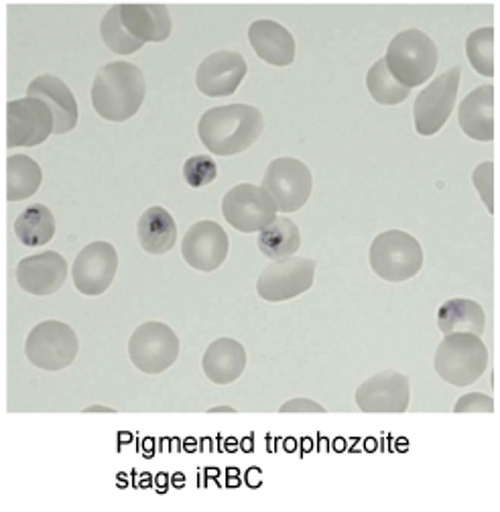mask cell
<instances>
[{
  "instance_id": "1",
  "label": "cell",
  "mask_w": 500,
  "mask_h": 512,
  "mask_svg": "<svg viewBox=\"0 0 500 512\" xmlns=\"http://www.w3.org/2000/svg\"><path fill=\"white\" fill-rule=\"evenodd\" d=\"M265 131V118L250 104L216 106L202 114L198 135L202 145L220 157H232L253 147Z\"/></svg>"
},
{
  "instance_id": "2",
  "label": "cell",
  "mask_w": 500,
  "mask_h": 512,
  "mask_svg": "<svg viewBox=\"0 0 500 512\" xmlns=\"http://www.w3.org/2000/svg\"><path fill=\"white\" fill-rule=\"evenodd\" d=\"M147 96L141 68L129 61H112L98 70L92 84V106L104 120L124 122L133 118Z\"/></svg>"
},
{
  "instance_id": "3",
  "label": "cell",
  "mask_w": 500,
  "mask_h": 512,
  "mask_svg": "<svg viewBox=\"0 0 500 512\" xmlns=\"http://www.w3.org/2000/svg\"><path fill=\"white\" fill-rule=\"evenodd\" d=\"M383 59L391 76L401 86L413 90L431 80L440 53H437V47L427 33L419 29H407L391 39Z\"/></svg>"
},
{
  "instance_id": "4",
  "label": "cell",
  "mask_w": 500,
  "mask_h": 512,
  "mask_svg": "<svg viewBox=\"0 0 500 512\" xmlns=\"http://www.w3.org/2000/svg\"><path fill=\"white\" fill-rule=\"evenodd\" d=\"M368 261L374 275L389 283L413 279L423 269V248L415 236L403 230H387L372 240Z\"/></svg>"
},
{
  "instance_id": "5",
  "label": "cell",
  "mask_w": 500,
  "mask_h": 512,
  "mask_svg": "<svg viewBox=\"0 0 500 512\" xmlns=\"http://www.w3.org/2000/svg\"><path fill=\"white\" fill-rule=\"evenodd\" d=\"M433 368L452 387H470L488 368V348L480 336L448 334L435 350Z\"/></svg>"
},
{
  "instance_id": "6",
  "label": "cell",
  "mask_w": 500,
  "mask_h": 512,
  "mask_svg": "<svg viewBox=\"0 0 500 512\" xmlns=\"http://www.w3.org/2000/svg\"><path fill=\"white\" fill-rule=\"evenodd\" d=\"M80 350V342L76 332L57 319H47V322L37 324L27 340L25 354L27 360L47 372H57L72 366Z\"/></svg>"
},
{
  "instance_id": "7",
  "label": "cell",
  "mask_w": 500,
  "mask_h": 512,
  "mask_svg": "<svg viewBox=\"0 0 500 512\" xmlns=\"http://www.w3.org/2000/svg\"><path fill=\"white\" fill-rule=\"evenodd\" d=\"M460 66L437 76L429 82L415 100L413 116H415V131L421 137H433L446 126L448 118L456 108V98L460 90Z\"/></svg>"
},
{
  "instance_id": "8",
  "label": "cell",
  "mask_w": 500,
  "mask_h": 512,
  "mask_svg": "<svg viewBox=\"0 0 500 512\" xmlns=\"http://www.w3.org/2000/svg\"><path fill=\"white\" fill-rule=\"evenodd\" d=\"M261 187L273 198L277 212L291 214L307 204L314 189V177L303 161L279 157L269 163Z\"/></svg>"
},
{
  "instance_id": "9",
  "label": "cell",
  "mask_w": 500,
  "mask_h": 512,
  "mask_svg": "<svg viewBox=\"0 0 500 512\" xmlns=\"http://www.w3.org/2000/svg\"><path fill=\"white\" fill-rule=\"evenodd\" d=\"M222 216L238 232L255 234L275 222L277 206L261 185L240 183L222 198Z\"/></svg>"
},
{
  "instance_id": "10",
  "label": "cell",
  "mask_w": 500,
  "mask_h": 512,
  "mask_svg": "<svg viewBox=\"0 0 500 512\" xmlns=\"http://www.w3.org/2000/svg\"><path fill=\"white\" fill-rule=\"evenodd\" d=\"M316 261L305 256H287V259L273 261L257 281V293L269 303H281L295 299L314 287Z\"/></svg>"
},
{
  "instance_id": "11",
  "label": "cell",
  "mask_w": 500,
  "mask_h": 512,
  "mask_svg": "<svg viewBox=\"0 0 500 512\" xmlns=\"http://www.w3.org/2000/svg\"><path fill=\"white\" fill-rule=\"evenodd\" d=\"M177 334L161 322L139 326L129 340L131 362L145 374H161L179 358Z\"/></svg>"
},
{
  "instance_id": "12",
  "label": "cell",
  "mask_w": 500,
  "mask_h": 512,
  "mask_svg": "<svg viewBox=\"0 0 500 512\" xmlns=\"http://www.w3.org/2000/svg\"><path fill=\"white\" fill-rule=\"evenodd\" d=\"M53 135V114L37 98H19L7 104V147H37Z\"/></svg>"
},
{
  "instance_id": "13",
  "label": "cell",
  "mask_w": 500,
  "mask_h": 512,
  "mask_svg": "<svg viewBox=\"0 0 500 512\" xmlns=\"http://www.w3.org/2000/svg\"><path fill=\"white\" fill-rule=\"evenodd\" d=\"M118 271V252L110 242L96 240L84 246L72 267V279L82 295L98 297L108 291Z\"/></svg>"
},
{
  "instance_id": "14",
  "label": "cell",
  "mask_w": 500,
  "mask_h": 512,
  "mask_svg": "<svg viewBox=\"0 0 500 512\" xmlns=\"http://www.w3.org/2000/svg\"><path fill=\"white\" fill-rule=\"evenodd\" d=\"M230 252L226 230L212 220L196 222L181 240L183 261L196 271L214 273L224 265Z\"/></svg>"
},
{
  "instance_id": "15",
  "label": "cell",
  "mask_w": 500,
  "mask_h": 512,
  "mask_svg": "<svg viewBox=\"0 0 500 512\" xmlns=\"http://www.w3.org/2000/svg\"><path fill=\"white\" fill-rule=\"evenodd\" d=\"M409 401V378L397 370L374 374L356 389V405L362 413H405Z\"/></svg>"
},
{
  "instance_id": "16",
  "label": "cell",
  "mask_w": 500,
  "mask_h": 512,
  "mask_svg": "<svg viewBox=\"0 0 500 512\" xmlns=\"http://www.w3.org/2000/svg\"><path fill=\"white\" fill-rule=\"evenodd\" d=\"M248 66L238 51H216L208 55L196 72V86L204 96L226 98L232 96L246 78Z\"/></svg>"
},
{
  "instance_id": "17",
  "label": "cell",
  "mask_w": 500,
  "mask_h": 512,
  "mask_svg": "<svg viewBox=\"0 0 500 512\" xmlns=\"http://www.w3.org/2000/svg\"><path fill=\"white\" fill-rule=\"evenodd\" d=\"M68 271V263L59 252H39L19 261L17 283L25 293L47 297L66 285Z\"/></svg>"
},
{
  "instance_id": "18",
  "label": "cell",
  "mask_w": 500,
  "mask_h": 512,
  "mask_svg": "<svg viewBox=\"0 0 500 512\" xmlns=\"http://www.w3.org/2000/svg\"><path fill=\"white\" fill-rule=\"evenodd\" d=\"M27 98H37L49 106L53 114V135H66L76 128L80 108L64 80L53 74H43L29 84Z\"/></svg>"
},
{
  "instance_id": "19",
  "label": "cell",
  "mask_w": 500,
  "mask_h": 512,
  "mask_svg": "<svg viewBox=\"0 0 500 512\" xmlns=\"http://www.w3.org/2000/svg\"><path fill=\"white\" fill-rule=\"evenodd\" d=\"M248 41L269 66L287 68L295 61V39L277 21L259 19L248 27Z\"/></svg>"
},
{
  "instance_id": "20",
  "label": "cell",
  "mask_w": 500,
  "mask_h": 512,
  "mask_svg": "<svg viewBox=\"0 0 500 512\" xmlns=\"http://www.w3.org/2000/svg\"><path fill=\"white\" fill-rule=\"evenodd\" d=\"M458 122L466 137L490 143L494 139V86L482 84L458 106Z\"/></svg>"
},
{
  "instance_id": "21",
  "label": "cell",
  "mask_w": 500,
  "mask_h": 512,
  "mask_svg": "<svg viewBox=\"0 0 500 512\" xmlns=\"http://www.w3.org/2000/svg\"><path fill=\"white\" fill-rule=\"evenodd\" d=\"M120 21L141 43H163L171 35V15L165 5H120Z\"/></svg>"
},
{
  "instance_id": "22",
  "label": "cell",
  "mask_w": 500,
  "mask_h": 512,
  "mask_svg": "<svg viewBox=\"0 0 500 512\" xmlns=\"http://www.w3.org/2000/svg\"><path fill=\"white\" fill-rule=\"evenodd\" d=\"M202 366L214 384H232L244 374L246 350L234 338H218L208 346Z\"/></svg>"
},
{
  "instance_id": "23",
  "label": "cell",
  "mask_w": 500,
  "mask_h": 512,
  "mask_svg": "<svg viewBox=\"0 0 500 512\" xmlns=\"http://www.w3.org/2000/svg\"><path fill=\"white\" fill-rule=\"evenodd\" d=\"M437 328L448 334L482 336L486 330V315L480 303L472 299H450L437 309Z\"/></svg>"
},
{
  "instance_id": "24",
  "label": "cell",
  "mask_w": 500,
  "mask_h": 512,
  "mask_svg": "<svg viewBox=\"0 0 500 512\" xmlns=\"http://www.w3.org/2000/svg\"><path fill=\"white\" fill-rule=\"evenodd\" d=\"M137 234L143 250L149 254H165L177 242L175 220L161 206H153L143 212L137 224Z\"/></svg>"
},
{
  "instance_id": "25",
  "label": "cell",
  "mask_w": 500,
  "mask_h": 512,
  "mask_svg": "<svg viewBox=\"0 0 500 512\" xmlns=\"http://www.w3.org/2000/svg\"><path fill=\"white\" fill-rule=\"evenodd\" d=\"M257 244L267 259L271 261L287 259V256L297 254L301 246L299 226L287 216H277L273 224H269L265 230L259 232Z\"/></svg>"
},
{
  "instance_id": "26",
  "label": "cell",
  "mask_w": 500,
  "mask_h": 512,
  "mask_svg": "<svg viewBox=\"0 0 500 512\" xmlns=\"http://www.w3.org/2000/svg\"><path fill=\"white\" fill-rule=\"evenodd\" d=\"M43 181L39 163L27 155H11L7 159V200L23 202L35 196Z\"/></svg>"
},
{
  "instance_id": "27",
  "label": "cell",
  "mask_w": 500,
  "mask_h": 512,
  "mask_svg": "<svg viewBox=\"0 0 500 512\" xmlns=\"http://www.w3.org/2000/svg\"><path fill=\"white\" fill-rule=\"evenodd\" d=\"M15 234L25 246H45L55 236L53 212L43 204H33L17 216Z\"/></svg>"
},
{
  "instance_id": "28",
  "label": "cell",
  "mask_w": 500,
  "mask_h": 512,
  "mask_svg": "<svg viewBox=\"0 0 500 512\" xmlns=\"http://www.w3.org/2000/svg\"><path fill=\"white\" fill-rule=\"evenodd\" d=\"M366 88H368L370 98L383 106H397V104L405 102L411 94L409 88L401 86L391 76V72L387 70L385 59L374 61V66H370V70L366 74Z\"/></svg>"
},
{
  "instance_id": "29",
  "label": "cell",
  "mask_w": 500,
  "mask_h": 512,
  "mask_svg": "<svg viewBox=\"0 0 500 512\" xmlns=\"http://www.w3.org/2000/svg\"><path fill=\"white\" fill-rule=\"evenodd\" d=\"M100 37L104 41V45L118 53V55H131V53H137L145 43L137 41L127 29L122 27V21H120V5L116 7H110L108 13L104 15L102 23H100Z\"/></svg>"
},
{
  "instance_id": "30",
  "label": "cell",
  "mask_w": 500,
  "mask_h": 512,
  "mask_svg": "<svg viewBox=\"0 0 500 512\" xmlns=\"http://www.w3.org/2000/svg\"><path fill=\"white\" fill-rule=\"evenodd\" d=\"M466 57L480 76L484 78L494 76V29L492 27H482L468 35Z\"/></svg>"
},
{
  "instance_id": "31",
  "label": "cell",
  "mask_w": 500,
  "mask_h": 512,
  "mask_svg": "<svg viewBox=\"0 0 500 512\" xmlns=\"http://www.w3.org/2000/svg\"><path fill=\"white\" fill-rule=\"evenodd\" d=\"M218 177V165L210 155L190 157L183 165V179L190 187H206Z\"/></svg>"
},
{
  "instance_id": "32",
  "label": "cell",
  "mask_w": 500,
  "mask_h": 512,
  "mask_svg": "<svg viewBox=\"0 0 500 512\" xmlns=\"http://www.w3.org/2000/svg\"><path fill=\"white\" fill-rule=\"evenodd\" d=\"M472 183L478 191L482 204L486 206L488 214H494V163L484 161L472 173Z\"/></svg>"
},
{
  "instance_id": "33",
  "label": "cell",
  "mask_w": 500,
  "mask_h": 512,
  "mask_svg": "<svg viewBox=\"0 0 500 512\" xmlns=\"http://www.w3.org/2000/svg\"><path fill=\"white\" fill-rule=\"evenodd\" d=\"M454 413H494V401L492 397L484 393H468L458 399Z\"/></svg>"
},
{
  "instance_id": "34",
  "label": "cell",
  "mask_w": 500,
  "mask_h": 512,
  "mask_svg": "<svg viewBox=\"0 0 500 512\" xmlns=\"http://www.w3.org/2000/svg\"><path fill=\"white\" fill-rule=\"evenodd\" d=\"M281 413H326V407H322L320 403L299 397V399H291L287 403L281 405L279 409Z\"/></svg>"
},
{
  "instance_id": "35",
  "label": "cell",
  "mask_w": 500,
  "mask_h": 512,
  "mask_svg": "<svg viewBox=\"0 0 500 512\" xmlns=\"http://www.w3.org/2000/svg\"><path fill=\"white\" fill-rule=\"evenodd\" d=\"M112 413V409H108V407H100V405H94V407H88L86 409V413Z\"/></svg>"
},
{
  "instance_id": "36",
  "label": "cell",
  "mask_w": 500,
  "mask_h": 512,
  "mask_svg": "<svg viewBox=\"0 0 500 512\" xmlns=\"http://www.w3.org/2000/svg\"><path fill=\"white\" fill-rule=\"evenodd\" d=\"M234 411H236L234 407H226V405H224V407H212V409H210V413H234Z\"/></svg>"
}]
</instances>
